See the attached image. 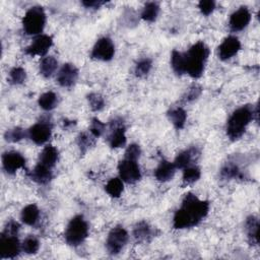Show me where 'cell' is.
<instances>
[{"mask_svg": "<svg viewBox=\"0 0 260 260\" xmlns=\"http://www.w3.org/2000/svg\"><path fill=\"white\" fill-rule=\"evenodd\" d=\"M209 211V202L199 199L193 193H187L180 208L175 212L173 226L177 230L189 229L197 225Z\"/></svg>", "mask_w": 260, "mask_h": 260, "instance_id": "1", "label": "cell"}, {"mask_svg": "<svg viewBox=\"0 0 260 260\" xmlns=\"http://www.w3.org/2000/svg\"><path fill=\"white\" fill-rule=\"evenodd\" d=\"M258 116V108L251 105H245L233 112L226 123V135L231 140L240 139L246 131L247 126Z\"/></svg>", "mask_w": 260, "mask_h": 260, "instance_id": "2", "label": "cell"}, {"mask_svg": "<svg viewBox=\"0 0 260 260\" xmlns=\"http://www.w3.org/2000/svg\"><path fill=\"white\" fill-rule=\"evenodd\" d=\"M209 56V49L203 42H197L184 53L186 73L193 78H199L204 72Z\"/></svg>", "mask_w": 260, "mask_h": 260, "instance_id": "3", "label": "cell"}, {"mask_svg": "<svg viewBox=\"0 0 260 260\" xmlns=\"http://www.w3.org/2000/svg\"><path fill=\"white\" fill-rule=\"evenodd\" d=\"M88 236V224L82 215H75L69 221L64 238L69 246L77 247L84 242Z\"/></svg>", "mask_w": 260, "mask_h": 260, "instance_id": "4", "label": "cell"}, {"mask_svg": "<svg viewBox=\"0 0 260 260\" xmlns=\"http://www.w3.org/2000/svg\"><path fill=\"white\" fill-rule=\"evenodd\" d=\"M46 24V13L41 6L30 7L22 18V27L26 35L36 36L43 31Z\"/></svg>", "mask_w": 260, "mask_h": 260, "instance_id": "5", "label": "cell"}, {"mask_svg": "<svg viewBox=\"0 0 260 260\" xmlns=\"http://www.w3.org/2000/svg\"><path fill=\"white\" fill-rule=\"evenodd\" d=\"M127 241H128V233L123 226L117 225L113 228L109 233L106 241V247L108 252L111 255L119 254L122 251V249L125 247Z\"/></svg>", "mask_w": 260, "mask_h": 260, "instance_id": "6", "label": "cell"}, {"mask_svg": "<svg viewBox=\"0 0 260 260\" xmlns=\"http://www.w3.org/2000/svg\"><path fill=\"white\" fill-rule=\"evenodd\" d=\"M21 249L17 235L6 234L2 232L0 237V258L12 259L15 258Z\"/></svg>", "mask_w": 260, "mask_h": 260, "instance_id": "7", "label": "cell"}, {"mask_svg": "<svg viewBox=\"0 0 260 260\" xmlns=\"http://www.w3.org/2000/svg\"><path fill=\"white\" fill-rule=\"evenodd\" d=\"M118 171L121 180L128 184H134L141 178L140 168L136 160L124 158L119 162Z\"/></svg>", "mask_w": 260, "mask_h": 260, "instance_id": "8", "label": "cell"}, {"mask_svg": "<svg viewBox=\"0 0 260 260\" xmlns=\"http://www.w3.org/2000/svg\"><path fill=\"white\" fill-rule=\"evenodd\" d=\"M115 55V46L108 37L101 38L94 44L91 50V58L100 61H110Z\"/></svg>", "mask_w": 260, "mask_h": 260, "instance_id": "9", "label": "cell"}, {"mask_svg": "<svg viewBox=\"0 0 260 260\" xmlns=\"http://www.w3.org/2000/svg\"><path fill=\"white\" fill-rule=\"evenodd\" d=\"M52 134V126L48 121H40L27 130L29 139L38 145L46 143Z\"/></svg>", "mask_w": 260, "mask_h": 260, "instance_id": "10", "label": "cell"}, {"mask_svg": "<svg viewBox=\"0 0 260 260\" xmlns=\"http://www.w3.org/2000/svg\"><path fill=\"white\" fill-rule=\"evenodd\" d=\"M126 128L121 119H114L110 124V134H109V144L112 148H120L126 144Z\"/></svg>", "mask_w": 260, "mask_h": 260, "instance_id": "11", "label": "cell"}, {"mask_svg": "<svg viewBox=\"0 0 260 260\" xmlns=\"http://www.w3.org/2000/svg\"><path fill=\"white\" fill-rule=\"evenodd\" d=\"M2 166L7 174H14L17 170L24 168L25 158L18 151H6L2 155Z\"/></svg>", "mask_w": 260, "mask_h": 260, "instance_id": "12", "label": "cell"}, {"mask_svg": "<svg viewBox=\"0 0 260 260\" xmlns=\"http://www.w3.org/2000/svg\"><path fill=\"white\" fill-rule=\"evenodd\" d=\"M53 45L52 37L48 35H40L25 49V53L29 56H44Z\"/></svg>", "mask_w": 260, "mask_h": 260, "instance_id": "13", "label": "cell"}, {"mask_svg": "<svg viewBox=\"0 0 260 260\" xmlns=\"http://www.w3.org/2000/svg\"><path fill=\"white\" fill-rule=\"evenodd\" d=\"M78 78V69L74 64L65 63L59 70L57 74V82L63 87L73 86Z\"/></svg>", "mask_w": 260, "mask_h": 260, "instance_id": "14", "label": "cell"}, {"mask_svg": "<svg viewBox=\"0 0 260 260\" xmlns=\"http://www.w3.org/2000/svg\"><path fill=\"white\" fill-rule=\"evenodd\" d=\"M251 20V13L246 6L239 7L230 16L229 25L233 31L243 30Z\"/></svg>", "mask_w": 260, "mask_h": 260, "instance_id": "15", "label": "cell"}, {"mask_svg": "<svg viewBox=\"0 0 260 260\" xmlns=\"http://www.w3.org/2000/svg\"><path fill=\"white\" fill-rule=\"evenodd\" d=\"M241 49V43L235 36L225 38L218 46V57L220 60H229L233 58Z\"/></svg>", "mask_w": 260, "mask_h": 260, "instance_id": "16", "label": "cell"}, {"mask_svg": "<svg viewBox=\"0 0 260 260\" xmlns=\"http://www.w3.org/2000/svg\"><path fill=\"white\" fill-rule=\"evenodd\" d=\"M200 155V151L196 147H190L186 150H183L180 152L174 161V165L176 169L184 170L185 168L191 166L193 160H196L197 157Z\"/></svg>", "mask_w": 260, "mask_h": 260, "instance_id": "17", "label": "cell"}, {"mask_svg": "<svg viewBox=\"0 0 260 260\" xmlns=\"http://www.w3.org/2000/svg\"><path fill=\"white\" fill-rule=\"evenodd\" d=\"M176 170L174 162L162 159L154 171V177L159 182H168L173 179Z\"/></svg>", "mask_w": 260, "mask_h": 260, "instance_id": "18", "label": "cell"}, {"mask_svg": "<svg viewBox=\"0 0 260 260\" xmlns=\"http://www.w3.org/2000/svg\"><path fill=\"white\" fill-rule=\"evenodd\" d=\"M53 174L50 168L45 167L38 162V165L35 167V169L29 173V178L41 185L48 184L52 180Z\"/></svg>", "mask_w": 260, "mask_h": 260, "instance_id": "19", "label": "cell"}, {"mask_svg": "<svg viewBox=\"0 0 260 260\" xmlns=\"http://www.w3.org/2000/svg\"><path fill=\"white\" fill-rule=\"evenodd\" d=\"M245 229L248 240L251 245H258L259 243V219L255 215H250L245 222Z\"/></svg>", "mask_w": 260, "mask_h": 260, "instance_id": "20", "label": "cell"}, {"mask_svg": "<svg viewBox=\"0 0 260 260\" xmlns=\"http://www.w3.org/2000/svg\"><path fill=\"white\" fill-rule=\"evenodd\" d=\"M58 156H59V153L57 148L52 145H47L40 153L39 164L52 169L56 165L58 160Z\"/></svg>", "mask_w": 260, "mask_h": 260, "instance_id": "21", "label": "cell"}, {"mask_svg": "<svg viewBox=\"0 0 260 260\" xmlns=\"http://www.w3.org/2000/svg\"><path fill=\"white\" fill-rule=\"evenodd\" d=\"M133 236L138 242H147L153 237V230L146 221L142 220L134 226Z\"/></svg>", "mask_w": 260, "mask_h": 260, "instance_id": "22", "label": "cell"}, {"mask_svg": "<svg viewBox=\"0 0 260 260\" xmlns=\"http://www.w3.org/2000/svg\"><path fill=\"white\" fill-rule=\"evenodd\" d=\"M168 118L171 121V123L174 125L176 129H182L185 126L186 119H187V113L184 109L177 107L173 108L168 112Z\"/></svg>", "mask_w": 260, "mask_h": 260, "instance_id": "23", "label": "cell"}, {"mask_svg": "<svg viewBox=\"0 0 260 260\" xmlns=\"http://www.w3.org/2000/svg\"><path fill=\"white\" fill-rule=\"evenodd\" d=\"M40 217V210L35 204L26 205L20 214L21 221L27 225H35Z\"/></svg>", "mask_w": 260, "mask_h": 260, "instance_id": "24", "label": "cell"}, {"mask_svg": "<svg viewBox=\"0 0 260 260\" xmlns=\"http://www.w3.org/2000/svg\"><path fill=\"white\" fill-rule=\"evenodd\" d=\"M58 67V61L53 56H46L40 62V73L48 78L53 75Z\"/></svg>", "mask_w": 260, "mask_h": 260, "instance_id": "25", "label": "cell"}, {"mask_svg": "<svg viewBox=\"0 0 260 260\" xmlns=\"http://www.w3.org/2000/svg\"><path fill=\"white\" fill-rule=\"evenodd\" d=\"M171 66L176 74H178V75L186 74L184 53L174 50L171 55Z\"/></svg>", "mask_w": 260, "mask_h": 260, "instance_id": "26", "label": "cell"}, {"mask_svg": "<svg viewBox=\"0 0 260 260\" xmlns=\"http://www.w3.org/2000/svg\"><path fill=\"white\" fill-rule=\"evenodd\" d=\"M39 106L45 111L53 110L58 104V96L53 91H46L39 98Z\"/></svg>", "mask_w": 260, "mask_h": 260, "instance_id": "27", "label": "cell"}, {"mask_svg": "<svg viewBox=\"0 0 260 260\" xmlns=\"http://www.w3.org/2000/svg\"><path fill=\"white\" fill-rule=\"evenodd\" d=\"M106 192L114 198H118L121 196L123 190H124V185H123V181L121 180V178H112L108 181V183L106 184Z\"/></svg>", "mask_w": 260, "mask_h": 260, "instance_id": "28", "label": "cell"}, {"mask_svg": "<svg viewBox=\"0 0 260 260\" xmlns=\"http://www.w3.org/2000/svg\"><path fill=\"white\" fill-rule=\"evenodd\" d=\"M159 5L156 2H147L141 12V18L148 21L152 22L154 21L159 13Z\"/></svg>", "mask_w": 260, "mask_h": 260, "instance_id": "29", "label": "cell"}, {"mask_svg": "<svg viewBox=\"0 0 260 260\" xmlns=\"http://www.w3.org/2000/svg\"><path fill=\"white\" fill-rule=\"evenodd\" d=\"M220 177L224 180H231L241 177V170L235 161L225 162V165L220 170Z\"/></svg>", "mask_w": 260, "mask_h": 260, "instance_id": "30", "label": "cell"}, {"mask_svg": "<svg viewBox=\"0 0 260 260\" xmlns=\"http://www.w3.org/2000/svg\"><path fill=\"white\" fill-rule=\"evenodd\" d=\"M201 171L196 166H189L183 170V182L184 184H193L199 180Z\"/></svg>", "mask_w": 260, "mask_h": 260, "instance_id": "31", "label": "cell"}, {"mask_svg": "<svg viewBox=\"0 0 260 260\" xmlns=\"http://www.w3.org/2000/svg\"><path fill=\"white\" fill-rule=\"evenodd\" d=\"M95 137L89 132H82L77 137V145L80 149L81 153H84L86 150L89 149L90 146L93 145Z\"/></svg>", "mask_w": 260, "mask_h": 260, "instance_id": "32", "label": "cell"}, {"mask_svg": "<svg viewBox=\"0 0 260 260\" xmlns=\"http://www.w3.org/2000/svg\"><path fill=\"white\" fill-rule=\"evenodd\" d=\"M21 249L26 254H35L40 249V241L35 236H27L21 244Z\"/></svg>", "mask_w": 260, "mask_h": 260, "instance_id": "33", "label": "cell"}, {"mask_svg": "<svg viewBox=\"0 0 260 260\" xmlns=\"http://www.w3.org/2000/svg\"><path fill=\"white\" fill-rule=\"evenodd\" d=\"M25 79L26 72L22 67H13L8 74V80L11 84H22Z\"/></svg>", "mask_w": 260, "mask_h": 260, "instance_id": "34", "label": "cell"}, {"mask_svg": "<svg viewBox=\"0 0 260 260\" xmlns=\"http://www.w3.org/2000/svg\"><path fill=\"white\" fill-rule=\"evenodd\" d=\"M151 67H152V61L149 58H143V59H140L136 63L134 72H135L136 76L143 77L149 73Z\"/></svg>", "mask_w": 260, "mask_h": 260, "instance_id": "35", "label": "cell"}, {"mask_svg": "<svg viewBox=\"0 0 260 260\" xmlns=\"http://www.w3.org/2000/svg\"><path fill=\"white\" fill-rule=\"evenodd\" d=\"M26 133L25 131L20 127H14L12 129H9L5 132L4 138L8 142H17L20 141L25 137Z\"/></svg>", "mask_w": 260, "mask_h": 260, "instance_id": "36", "label": "cell"}, {"mask_svg": "<svg viewBox=\"0 0 260 260\" xmlns=\"http://www.w3.org/2000/svg\"><path fill=\"white\" fill-rule=\"evenodd\" d=\"M87 101H88V105H89L90 109L93 112H99V111L103 110L105 107V100L99 93H95V92L89 93L87 95Z\"/></svg>", "mask_w": 260, "mask_h": 260, "instance_id": "37", "label": "cell"}, {"mask_svg": "<svg viewBox=\"0 0 260 260\" xmlns=\"http://www.w3.org/2000/svg\"><path fill=\"white\" fill-rule=\"evenodd\" d=\"M105 128H106V124L103 123L100 119L98 118H92L91 120V123H90V127H89V132L95 137H100L104 131H105Z\"/></svg>", "mask_w": 260, "mask_h": 260, "instance_id": "38", "label": "cell"}, {"mask_svg": "<svg viewBox=\"0 0 260 260\" xmlns=\"http://www.w3.org/2000/svg\"><path fill=\"white\" fill-rule=\"evenodd\" d=\"M141 154V149H140V146L138 144H130L126 151H125V158H128V159H132V160H137L139 158Z\"/></svg>", "mask_w": 260, "mask_h": 260, "instance_id": "39", "label": "cell"}, {"mask_svg": "<svg viewBox=\"0 0 260 260\" xmlns=\"http://www.w3.org/2000/svg\"><path fill=\"white\" fill-rule=\"evenodd\" d=\"M198 8L203 15H209L215 8V2L212 0H201L198 3Z\"/></svg>", "mask_w": 260, "mask_h": 260, "instance_id": "40", "label": "cell"}, {"mask_svg": "<svg viewBox=\"0 0 260 260\" xmlns=\"http://www.w3.org/2000/svg\"><path fill=\"white\" fill-rule=\"evenodd\" d=\"M200 93H201V87L198 86V85H196V84H194V85H192V86L189 88V90L187 91L186 96H185V100H186L187 102L194 101V100H196V99L200 95Z\"/></svg>", "mask_w": 260, "mask_h": 260, "instance_id": "41", "label": "cell"}, {"mask_svg": "<svg viewBox=\"0 0 260 260\" xmlns=\"http://www.w3.org/2000/svg\"><path fill=\"white\" fill-rule=\"evenodd\" d=\"M19 223L13 219H10L9 221H7L5 228H4V233L6 234H11V235H17L18 231H19Z\"/></svg>", "mask_w": 260, "mask_h": 260, "instance_id": "42", "label": "cell"}, {"mask_svg": "<svg viewBox=\"0 0 260 260\" xmlns=\"http://www.w3.org/2000/svg\"><path fill=\"white\" fill-rule=\"evenodd\" d=\"M83 6L86 8H99L101 5L105 4V1H99V0H84L81 2Z\"/></svg>", "mask_w": 260, "mask_h": 260, "instance_id": "43", "label": "cell"}]
</instances>
